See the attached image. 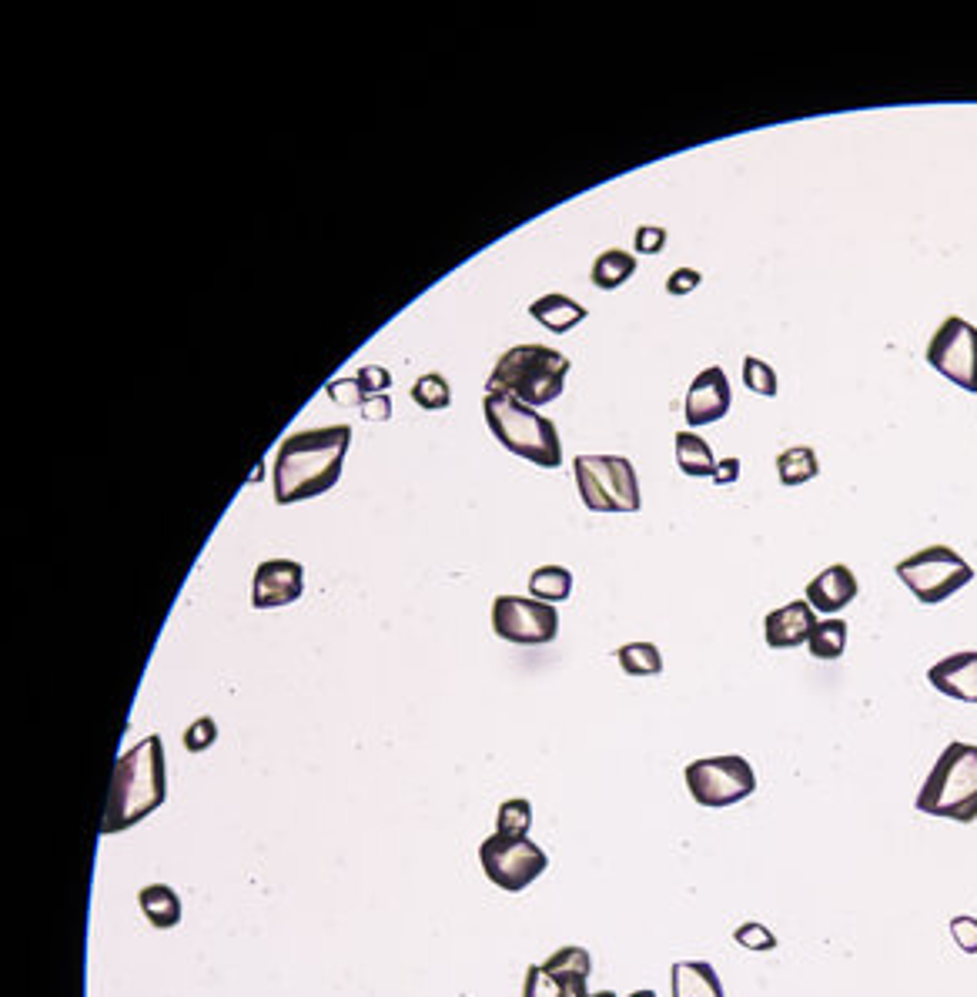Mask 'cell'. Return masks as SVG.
<instances>
[{
  "label": "cell",
  "instance_id": "4dcf8cb0",
  "mask_svg": "<svg viewBox=\"0 0 977 997\" xmlns=\"http://www.w3.org/2000/svg\"><path fill=\"white\" fill-rule=\"evenodd\" d=\"M325 395L332 398V403H338V406H355V409H362L365 403H368V391L358 385V378H332L328 385H325Z\"/></svg>",
  "mask_w": 977,
  "mask_h": 997
},
{
  "label": "cell",
  "instance_id": "6da1fadb",
  "mask_svg": "<svg viewBox=\"0 0 977 997\" xmlns=\"http://www.w3.org/2000/svg\"><path fill=\"white\" fill-rule=\"evenodd\" d=\"M352 426H325L288 436L275 452V502L292 506L328 492L345 466Z\"/></svg>",
  "mask_w": 977,
  "mask_h": 997
},
{
  "label": "cell",
  "instance_id": "d6a6232c",
  "mask_svg": "<svg viewBox=\"0 0 977 997\" xmlns=\"http://www.w3.org/2000/svg\"><path fill=\"white\" fill-rule=\"evenodd\" d=\"M733 940H736L740 947H746V950H776V934L766 930V927L756 924V920L740 924V927L733 930Z\"/></svg>",
  "mask_w": 977,
  "mask_h": 997
},
{
  "label": "cell",
  "instance_id": "d590c367",
  "mask_svg": "<svg viewBox=\"0 0 977 997\" xmlns=\"http://www.w3.org/2000/svg\"><path fill=\"white\" fill-rule=\"evenodd\" d=\"M355 378H358V385H362L368 395H381L388 385H393V375H388L381 365H365Z\"/></svg>",
  "mask_w": 977,
  "mask_h": 997
},
{
  "label": "cell",
  "instance_id": "277c9868",
  "mask_svg": "<svg viewBox=\"0 0 977 997\" xmlns=\"http://www.w3.org/2000/svg\"><path fill=\"white\" fill-rule=\"evenodd\" d=\"M917 814L974 824L977 821V746L950 743L930 766L917 801Z\"/></svg>",
  "mask_w": 977,
  "mask_h": 997
},
{
  "label": "cell",
  "instance_id": "8992f818",
  "mask_svg": "<svg viewBox=\"0 0 977 997\" xmlns=\"http://www.w3.org/2000/svg\"><path fill=\"white\" fill-rule=\"evenodd\" d=\"M576 489L590 512H640L637 469L623 456H576Z\"/></svg>",
  "mask_w": 977,
  "mask_h": 997
},
{
  "label": "cell",
  "instance_id": "7402d4cb",
  "mask_svg": "<svg viewBox=\"0 0 977 997\" xmlns=\"http://www.w3.org/2000/svg\"><path fill=\"white\" fill-rule=\"evenodd\" d=\"M676 466L683 476H693V479L716 472V459H713V449L706 446V439H700L696 433H686V429L676 433Z\"/></svg>",
  "mask_w": 977,
  "mask_h": 997
},
{
  "label": "cell",
  "instance_id": "60d3db41",
  "mask_svg": "<svg viewBox=\"0 0 977 997\" xmlns=\"http://www.w3.org/2000/svg\"><path fill=\"white\" fill-rule=\"evenodd\" d=\"M586 997H617L613 990H600V994H586Z\"/></svg>",
  "mask_w": 977,
  "mask_h": 997
},
{
  "label": "cell",
  "instance_id": "836d02e7",
  "mask_svg": "<svg viewBox=\"0 0 977 997\" xmlns=\"http://www.w3.org/2000/svg\"><path fill=\"white\" fill-rule=\"evenodd\" d=\"M950 937L964 954H977V917H954L950 920Z\"/></svg>",
  "mask_w": 977,
  "mask_h": 997
},
{
  "label": "cell",
  "instance_id": "44dd1931",
  "mask_svg": "<svg viewBox=\"0 0 977 997\" xmlns=\"http://www.w3.org/2000/svg\"><path fill=\"white\" fill-rule=\"evenodd\" d=\"M637 275V258L630 255V252H623V248H610V252H603L597 262H593V288H600V292H617V288H623L630 278Z\"/></svg>",
  "mask_w": 977,
  "mask_h": 997
},
{
  "label": "cell",
  "instance_id": "d4e9b609",
  "mask_svg": "<svg viewBox=\"0 0 977 997\" xmlns=\"http://www.w3.org/2000/svg\"><path fill=\"white\" fill-rule=\"evenodd\" d=\"M814 660H841L847 650V623L844 620H821L807 640Z\"/></svg>",
  "mask_w": 977,
  "mask_h": 997
},
{
  "label": "cell",
  "instance_id": "484cf974",
  "mask_svg": "<svg viewBox=\"0 0 977 997\" xmlns=\"http://www.w3.org/2000/svg\"><path fill=\"white\" fill-rule=\"evenodd\" d=\"M617 660L627 676H660L663 673V657L653 643H627L617 650Z\"/></svg>",
  "mask_w": 977,
  "mask_h": 997
},
{
  "label": "cell",
  "instance_id": "ffe728a7",
  "mask_svg": "<svg viewBox=\"0 0 977 997\" xmlns=\"http://www.w3.org/2000/svg\"><path fill=\"white\" fill-rule=\"evenodd\" d=\"M138 904H141V914L157 930L177 927V920H181V901H177V894L167 884H147V887H141Z\"/></svg>",
  "mask_w": 977,
  "mask_h": 997
},
{
  "label": "cell",
  "instance_id": "5b68a950",
  "mask_svg": "<svg viewBox=\"0 0 977 997\" xmlns=\"http://www.w3.org/2000/svg\"><path fill=\"white\" fill-rule=\"evenodd\" d=\"M566 375L569 358L562 352L549 345H516L506 355H499L486 385L496 391H509L519 403L536 409L556 403L566 388Z\"/></svg>",
  "mask_w": 977,
  "mask_h": 997
},
{
  "label": "cell",
  "instance_id": "4fadbf2b",
  "mask_svg": "<svg viewBox=\"0 0 977 997\" xmlns=\"http://www.w3.org/2000/svg\"><path fill=\"white\" fill-rule=\"evenodd\" d=\"M730 403H733V391H730V378L720 365H710L703 368L690 391H686V406H683V416H686V426L700 429V426H713L720 423L726 413H730Z\"/></svg>",
  "mask_w": 977,
  "mask_h": 997
},
{
  "label": "cell",
  "instance_id": "30bf717a",
  "mask_svg": "<svg viewBox=\"0 0 977 997\" xmlns=\"http://www.w3.org/2000/svg\"><path fill=\"white\" fill-rule=\"evenodd\" d=\"M927 365L964 391H977V328L957 315L944 318L927 342Z\"/></svg>",
  "mask_w": 977,
  "mask_h": 997
},
{
  "label": "cell",
  "instance_id": "603a6c76",
  "mask_svg": "<svg viewBox=\"0 0 977 997\" xmlns=\"http://www.w3.org/2000/svg\"><path fill=\"white\" fill-rule=\"evenodd\" d=\"M569 592H572V572L566 566H539L529 576V596L539 603L556 607V603L569 600Z\"/></svg>",
  "mask_w": 977,
  "mask_h": 997
},
{
  "label": "cell",
  "instance_id": "83f0119b",
  "mask_svg": "<svg viewBox=\"0 0 977 997\" xmlns=\"http://www.w3.org/2000/svg\"><path fill=\"white\" fill-rule=\"evenodd\" d=\"M532 827V804L522 801V796H516V801H506L499 807V817H496V834L502 837H526Z\"/></svg>",
  "mask_w": 977,
  "mask_h": 997
},
{
  "label": "cell",
  "instance_id": "ac0fdd59",
  "mask_svg": "<svg viewBox=\"0 0 977 997\" xmlns=\"http://www.w3.org/2000/svg\"><path fill=\"white\" fill-rule=\"evenodd\" d=\"M529 315H532V318H536L542 328H549V332L562 335V332H569V328H576L579 322H586V315H590V308L579 305V302H572L569 295H559V292H552V295H542V298H536V302L529 305Z\"/></svg>",
  "mask_w": 977,
  "mask_h": 997
},
{
  "label": "cell",
  "instance_id": "74e56055",
  "mask_svg": "<svg viewBox=\"0 0 977 997\" xmlns=\"http://www.w3.org/2000/svg\"><path fill=\"white\" fill-rule=\"evenodd\" d=\"M358 416L368 419V423H388V419H393V398H388L385 391H381V395H372L368 403L358 409Z\"/></svg>",
  "mask_w": 977,
  "mask_h": 997
},
{
  "label": "cell",
  "instance_id": "4316f807",
  "mask_svg": "<svg viewBox=\"0 0 977 997\" xmlns=\"http://www.w3.org/2000/svg\"><path fill=\"white\" fill-rule=\"evenodd\" d=\"M413 403L426 413H442L452 406V385L442 375L429 372L413 385Z\"/></svg>",
  "mask_w": 977,
  "mask_h": 997
},
{
  "label": "cell",
  "instance_id": "9a60e30c",
  "mask_svg": "<svg viewBox=\"0 0 977 997\" xmlns=\"http://www.w3.org/2000/svg\"><path fill=\"white\" fill-rule=\"evenodd\" d=\"M927 680L937 693L977 706V650L954 653L927 670Z\"/></svg>",
  "mask_w": 977,
  "mask_h": 997
},
{
  "label": "cell",
  "instance_id": "f35d334b",
  "mask_svg": "<svg viewBox=\"0 0 977 997\" xmlns=\"http://www.w3.org/2000/svg\"><path fill=\"white\" fill-rule=\"evenodd\" d=\"M736 476H740V459H723V462H716L713 482H716V486H730Z\"/></svg>",
  "mask_w": 977,
  "mask_h": 997
},
{
  "label": "cell",
  "instance_id": "cb8c5ba5",
  "mask_svg": "<svg viewBox=\"0 0 977 997\" xmlns=\"http://www.w3.org/2000/svg\"><path fill=\"white\" fill-rule=\"evenodd\" d=\"M776 472H780V482L784 486H804L811 479L821 476V462H817V452L811 446H794L787 452H780L776 459Z\"/></svg>",
  "mask_w": 977,
  "mask_h": 997
},
{
  "label": "cell",
  "instance_id": "8d00e7d4",
  "mask_svg": "<svg viewBox=\"0 0 977 997\" xmlns=\"http://www.w3.org/2000/svg\"><path fill=\"white\" fill-rule=\"evenodd\" d=\"M700 282H703V275H700L696 268H676V272L666 278V292H670V295H690V292L700 288Z\"/></svg>",
  "mask_w": 977,
  "mask_h": 997
},
{
  "label": "cell",
  "instance_id": "ab89813d",
  "mask_svg": "<svg viewBox=\"0 0 977 997\" xmlns=\"http://www.w3.org/2000/svg\"><path fill=\"white\" fill-rule=\"evenodd\" d=\"M630 997H657V994H653V990H633Z\"/></svg>",
  "mask_w": 977,
  "mask_h": 997
},
{
  "label": "cell",
  "instance_id": "1f68e13d",
  "mask_svg": "<svg viewBox=\"0 0 977 997\" xmlns=\"http://www.w3.org/2000/svg\"><path fill=\"white\" fill-rule=\"evenodd\" d=\"M215 740H218V723H215L212 716L194 720V723L184 730V750H187V753H205L208 746H215Z\"/></svg>",
  "mask_w": 977,
  "mask_h": 997
},
{
  "label": "cell",
  "instance_id": "5bb4252c",
  "mask_svg": "<svg viewBox=\"0 0 977 997\" xmlns=\"http://www.w3.org/2000/svg\"><path fill=\"white\" fill-rule=\"evenodd\" d=\"M817 627V613L807 600H794L787 607H780L773 613H766L763 620V640L770 650H794L801 643L811 640Z\"/></svg>",
  "mask_w": 977,
  "mask_h": 997
},
{
  "label": "cell",
  "instance_id": "2e32d148",
  "mask_svg": "<svg viewBox=\"0 0 977 997\" xmlns=\"http://www.w3.org/2000/svg\"><path fill=\"white\" fill-rule=\"evenodd\" d=\"M857 576L851 566L844 562H834L827 566L817 579L807 582V603L814 607V613H841L847 603L857 600Z\"/></svg>",
  "mask_w": 977,
  "mask_h": 997
},
{
  "label": "cell",
  "instance_id": "f1b7e54d",
  "mask_svg": "<svg viewBox=\"0 0 977 997\" xmlns=\"http://www.w3.org/2000/svg\"><path fill=\"white\" fill-rule=\"evenodd\" d=\"M542 970L546 974H590L593 960H590V950H586V947H559L542 964Z\"/></svg>",
  "mask_w": 977,
  "mask_h": 997
},
{
  "label": "cell",
  "instance_id": "3957f363",
  "mask_svg": "<svg viewBox=\"0 0 977 997\" xmlns=\"http://www.w3.org/2000/svg\"><path fill=\"white\" fill-rule=\"evenodd\" d=\"M482 413H486L489 433L499 439L502 449H509L512 456H519L539 469L562 466V442H559V429L552 419H546L532 406L519 403L516 395L496 391V388H486Z\"/></svg>",
  "mask_w": 977,
  "mask_h": 997
},
{
  "label": "cell",
  "instance_id": "e575fe53",
  "mask_svg": "<svg viewBox=\"0 0 977 997\" xmlns=\"http://www.w3.org/2000/svg\"><path fill=\"white\" fill-rule=\"evenodd\" d=\"M633 242H637V252H640V255H657V252H663V245H666V228H660V225H640Z\"/></svg>",
  "mask_w": 977,
  "mask_h": 997
},
{
  "label": "cell",
  "instance_id": "7c38bea8",
  "mask_svg": "<svg viewBox=\"0 0 977 997\" xmlns=\"http://www.w3.org/2000/svg\"><path fill=\"white\" fill-rule=\"evenodd\" d=\"M305 589V569L295 559H268L255 569L252 579V607L255 610H278L295 603Z\"/></svg>",
  "mask_w": 977,
  "mask_h": 997
},
{
  "label": "cell",
  "instance_id": "7a4b0ae2",
  "mask_svg": "<svg viewBox=\"0 0 977 997\" xmlns=\"http://www.w3.org/2000/svg\"><path fill=\"white\" fill-rule=\"evenodd\" d=\"M164 796H167L164 746H161V736L151 733L134 750L121 753L114 763L101 834L111 837V834L131 831L134 824H141L164 804Z\"/></svg>",
  "mask_w": 977,
  "mask_h": 997
},
{
  "label": "cell",
  "instance_id": "d6986e66",
  "mask_svg": "<svg viewBox=\"0 0 977 997\" xmlns=\"http://www.w3.org/2000/svg\"><path fill=\"white\" fill-rule=\"evenodd\" d=\"M586 977L590 974H546L542 964L526 970L522 997H586Z\"/></svg>",
  "mask_w": 977,
  "mask_h": 997
},
{
  "label": "cell",
  "instance_id": "ba28073f",
  "mask_svg": "<svg viewBox=\"0 0 977 997\" xmlns=\"http://www.w3.org/2000/svg\"><path fill=\"white\" fill-rule=\"evenodd\" d=\"M683 780L690 786V796L700 807L720 811V807H733L746 796H753L756 790V773L753 766L730 753V756H706V760H693L683 770Z\"/></svg>",
  "mask_w": 977,
  "mask_h": 997
},
{
  "label": "cell",
  "instance_id": "9c48e42d",
  "mask_svg": "<svg viewBox=\"0 0 977 997\" xmlns=\"http://www.w3.org/2000/svg\"><path fill=\"white\" fill-rule=\"evenodd\" d=\"M479 861H482L486 877L506 894L526 891L549 867V857L539 844H532L529 837H502V834H492L489 841H482Z\"/></svg>",
  "mask_w": 977,
  "mask_h": 997
},
{
  "label": "cell",
  "instance_id": "f546056e",
  "mask_svg": "<svg viewBox=\"0 0 977 997\" xmlns=\"http://www.w3.org/2000/svg\"><path fill=\"white\" fill-rule=\"evenodd\" d=\"M743 385L756 395L773 398L776 395V372L763 362V358H743Z\"/></svg>",
  "mask_w": 977,
  "mask_h": 997
},
{
  "label": "cell",
  "instance_id": "52a82bcc",
  "mask_svg": "<svg viewBox=\"0 0 977 997\" xmlns=\"http://www.w3.org/2000/svg\"><path fill=\"white\" fill-rule=\"evenodd\" d=\"M897 579L924 607H937L974 579V569L947 546H927L894 566Z\"/></svg>",
  "mask_w": 977,
  "mask_h": 997
},
{
  "label": "cell",
  "instance_id": "8fae6325",
  "mask_svg": "<svg viewBox=\"0 0 977 997\" xmlns=\"http://www.w3.org/2000/svg\"><path fill=\"white\" fill-rule=\"evenodd\" d=\"M492 633L506 643L542 647L559 633V613L549 603L522 600V596H499L492 603Z\"/></svg>",
  "mask_w": 977,
  "mask_h": 997
},
{
  "label": "cell",
  "instance_id": "e0dca14e",
  "mask_svg": "<svg viewBox=\"0 0 977 997\" xmlns=\"http://www.w3.org/2000/svg\"><path fill=\"white\" fill-rule=\"evenodd\" d=\"M673 997H723L720 974L706 960H680L670 970Z\"/></svg>",
  "mask_w": 977,
  "mask_h": 997
}]
</instances>
